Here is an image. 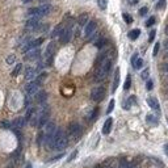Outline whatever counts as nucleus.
I'll list each match as a JSON object with an SVG mask.
<instances>
[{"label":"nucleus","mask_w":168,"mask_h":168,"mask_svg":"<svg viewBox=\"0 0 168 168\" xmlns=\"http://www.w3.org/2000/svg\"><path fill=\"white\" fill-rule=\"evenodd\" d=\"M112 67V59L107 54H100L97 59V67L95 72V82H103Z\"/></svg>","instance_id":"nucleus-1"},{"label":"nucleus","mask_w":168,"mask_h":168,"mask_svg":"<svg viewBox=\"0 0 168 168\" xmlns=\"http://www.w3.org/2000/svg\"><path fill=\"white\" fill-rule=\"evenodd\" d=\"M67 144H68V135L62 129H57L54 138L51 141L50 150H58V151H60V150H64L67 147Z\"/></svg>","instance_id":"nucleus-2"},{"label":"nucleus","mask_w":168,"mask_h":168,"mask_svg":"<svg viewBox=\"0 0 168 168\" xmlns=\"http://www.w3.org/2000/svg\"><path fill=\"white\" fill-rule=\"evenodd\" d=\"M51 9H53V7L50 4H43V5H39L36 8H30L28 13H26V16H28V19H30V17H38V19H41L43 16H47L51 12Z\"/></svg>","instance_id":"nucleus-3"},{"label":"nucleus","mask_w":168,"mask_h":168,"mask_svg":"<svg viewBox=\"0 0 168 168\" xmlns=\"http://www.w3.org/2000/svg\"><path fill=\"white\" fill-rule=\"evenodd\" d=\"M82 134H83V129L78 122L70 123V126H68V137L70 138L74 139V141H78V139H80Z\"/></svg>","instance_id":"nucleus-4"},{"label":"nucleus","mask_w":168,"mask_h":168,"mask_svg":"<svg viewBox=\"0 0 168 168\" xmlns=\"http://www.w3.org/2000/svg\"><path fill=\"white\" fill-rule=\"evenodd\" d=\"M49 117H50V109H49V107L42 108V110L38 113V123H37V126L38 127H43L49 122Z\"/></svg>","instance_id":"nucleus-5"},{"label":"nucleus","mask_w":168,"mask_h":168,"mask_svg":"<svg viewBox=\"0 0 168 168\" xmlns=\"http://www.w3.org/2000/svg\"><path fill=\"white\" fill-rule=\"evenodd\" d=\"M71 38H72V25H67L62 30V33L59 36V41H60V43L64 45V43H68L71 41Z\"/></svg>","instance_id":"nucleus-6"},{"label":"nucleus","mask_w":168,"mask_h":168,"mask_svg":"<svg viewBox=\"0 0 168 168\" xmlns=\"http://www.w3.org/2000/svg\"><path fill=\"white\" fill-rule=\"evenodd\" d=\"M43 42V38H36V39H32V41L26 42L23 45V47H21V51L23 53H28L29 50H33V49H37L39 47V45Z\"/></svg>","instance_id":"nucleus-7"},{"label":"nucleus","mask_w":168,"mask_h":168,"mask_svg":"<svg viewBox=\"0 0 168 168\" xmlns=\"http://www.w3.org/2000/svg\"><path fill=\"white\" fill-rule=\"evenodd\" d=\"M105 97V88L104 87H96L92 89L91 92V99L96 101V103H99Z\"/></svg>","instance_id":"nucleus-8"},{"label":"nucleus","mask_w":168,"mask_h":168,"mask_svg":"<svg viewBox=\"0 0 168 168\" xmlns=\"http://www.w3.org/2000/svg\"><path fill=\"white\" fill-rule=\"evenodd\" d=\"M54 53H55V43L54 42H50L47 45V47H46V51H45V64H47V66L51 64Z\"/></svg>","instance_id":"nucleus-9"},{"label":"nucleus","mask_w":168,"mask_h":168,"mask_svg":"<svg viewBox=\"0 0 168 168\" xmlns=\"http://www.w3.org/2000/svg\"><path fill=\"white\" fill-rule=\"evenodd\" d=\"M39 86H41V84L39 83H37L36 80H32L30 82L28 86L25 87V91H26V95H28L29 97L30 96H34L38 92V89H39Z\"/></svg>","instance_id":"nucleus-10"},{"label":"nucleus","mask_w":168,"mask_h":168,"mask_svg":"<svg viewBox=\"0 0 168 168\" xmlns=\"http://www.w3.org/2000/svg\"><path fill=\"white\" fill-rule=\"evenodd\" d=\"M39 26H41V23H39L38 17H30L25 24V28L28 30H38Z\"/></svg>","instance_id":"nucleus-11"},{"label":"nucleus","mask_w":168,"mask_h":168,"mask_svg":"<svg viewBox=\"0 0 168 168\" xmlns=\"http://www.w3.org/2000/svg\"><path fill=\"white\" fill-rule=\"evenodd\" d=\"M96 28H97V25H96L95 21H88L87 25L84 26V37L89 38L92 34L96 32Z\"/></svg>","instance_id":"nucleus-12"},{"label":"nucleus","mask_w":168,"mask_h":168,"mask_svg":"<svg viewBox=\"0 0 168 168\" xmlns=\"http://www.w3.org/2000/svg\"><path fill=\"white\" fill-rule=\"evenodd\" d=\"M39 55H41V50L39 47L37 49H33V50H29L28 53H25V60H34V59H38Z\"/></svg>","instance_id":"nucleus-13"},{"label":"nucleus","mask_w":168,"mask_h":168,"mask_svg":"<svg viewBox=\"0 0 168 168\" xmlns=\"http://www.w3.org/2000/svg\"><path fill=\"white\" fill-rule=\"evenodd\" d=\"M88 23V15H82L80 17H79L78 20V28H76V32H75V36H79V32H80V29L84 28V26L87 25Z\"/></svg>","instance_id":"nucleus-14"},{"label":"nucleus","mask_w":168,"mask_h":168,"mask_svg":"<svg viewBox=\"0 0 168 168\" xmlns=\"http://www.w3.org/2000/svg\"><path fill=\"white\" fill-rule=\"evenodd\" d=\"M25 123H26V121L24 117H17L16 120L11 123V127H12V130H19L21 127H24Z\"/></svg>","instance_id":"nucleus-15"},{"label":"nucleus","mask_w":168,"mask_h":168,"mask_svg":"<svg viewBox=\"0 0 168 168\" xmlns=\"http://www.w3.org/2000/svg\"><path fill=\"white\" fill-rule=\"evenodd\" d=\"M37 68H33V67H28L25 70V79L26 80H34L37 78Z\"/></svg>","instance_id":"nucleus-16"},{"label":"nucleus","mask_w":168,"mask_h":168,"mask_svg":"<svg viewBox=\"0 0 168 168\" xmlns=\"http://www.w3.org/2000/svg\"><path fill=\"white\" fill-rule=\"evenodd\" d=\"M147 104H148V107L154 109V110H160V105H159V101L155 99V97H148L147 99Z\"/></svg>","instance_id":"nucleus-17"},{"label":"nucleus","mask_w":168,"mask_h":168,"mask_svg":"<svg viewBox=\"0 0 168 168\" xmlns=\"http://www.w3.org/2000/svg\"><path fill=\"white\" fill-rule=\"evenodd\" d=\"M131 63H133V67H134L135 70H139L143 66V60L141 58H138V55L137 54H134L133 55V58H131Z\"/></svg>","instance_id":"nucleus-18"},{"label":"nucleus","mask_w":168,"mask_h":168,"mask_svg":"<svg viewBox=\"0 0 168 168\" xmlns=\"http://www.w3.org/2000/svg\"><path fill=\"white\" fill-rule=\"evenodd\" d=\"M112 125H113V120L109 117L108 120L104 122V126H103V134H105V135L109 134L110 130H112Z\"/></svg>","instance_id":"nucleus-19"},{"label":"nucleus","mask_w":168,"mask_h":168,"mask_svg":"<svg viewBox=\"0 0 168 168\" xmlns=\"http://www.w3.org/2000/svg\"><path fill=\"white\" fill-rule=\"evenodd\" d=\"M34 96H36V101H37L38 104H43V103L46 101L47 93H46L45 91H41V92H37V93L34 95Z\"/></svg>","instance_id":"nucleus-20"},{"label":"nucleus","mask_w":168,"mask_h":168,"mask_svg":"<svg viewBox=\"0 0 168 168\" xmlns=\"http://www.w3.org/2000/svg\"><path fill=\"white\" fill-rule=\"evenodd\" d=\"M118 84H120V68L116 70V74H114V80H113V92H116Z\"/></svg>","instance_id":"nucleus-21"},{"label":"nucleus","mask_w":168,"mask_h":168,"mask_svg":"<svg viewBox=\"0 0 168 168\" xmlns=\"http://www.w3.org/2000/svg\"><path fill=\"white\" fill-rule=\"evenodd\" d=\"M62 30H63V24L57 25V26H55V29L53 30V33H51V38H57V37H59V36H60V33H62Z\"/></svg>","instance_id":"nucleus-22"},{"label":"nucleus","mask_w":168,"mask_h":168,"mask_svg":"<svg viewBox=\"0 0 168 168\" xmlns=\"http://www.w3.org/2000/svg\"><path fill=\"white\" fill-rule=\"evenodd\" d=\"M95 46L97 47V49H103L104 47V45L107 43V39H105L104 37H99V38H96L95 39Z\"/></svg>","instance_id":"nucleus-23"},{"label":"nucleus","mask_w":168,"mask_h":168,"mask_svg":"<svg viewBox=\"0 0 168 168\" xmlns=\"http://www.w3.org/2000/svg\"><path fill=\"white\" fill-rule=\"evenodd\" d=\"M139 34H141V30L139 29H133V30H130V32H129V38L134 41V39H137V38L139 37Z\"/></svg>","instance_id":"nucleus-24"},{"label":"nucleus","mask_w":168,"mask_h":168,"mask_svg":"<svg viewBox=\"0 0 168 168\" xmlns=\"http://www.w3.org/2000/svg\"><path fill=\"white\" fill-rule=\"evenodd\" d=\"M21 70H23V64H21V63H17V64L15 66V68H13V71L11 72V75H12L13 78H15V76H17V75L20 74Z\"/></svg>","instance_id":"nucleus-25"},{"label":"nucleus","mask_w":168,"mask_h":168,"mask_svg":"<svg viewBox=\"0 0 168 168\" xmlns=\"http://www.w3.org/2000/svg\"><path fill=\"white\" fill-rule=\"evenodd\" d=\"M34 110H36V109H34L33 107H30V108H28V110H26V114H25V121L26 122H29V120H30V117H32L33 116V113H34Z\"/></svg>","instance_id":"nucleus-26"},{"label":"nucleus","mask_w":168,"mask_h":168,"mask_svg":"<svg viewBox=\"0 0 168 168\" xmlns=\"http://www.w3.org/2000/svg\"><path fill=\"white\" fill-rule=\"evenodd\" d=\"M130 86H131V76H130V75H127L126 80H125V84H123V89L127 91L130 88Z\"/></svg>","instance_id":"nucleus-27"},{"label":"nucleus","mask_w":168,"mask_h":168,"mask_svg":"<svg viewBox=\"0 0 168 168\" xmlns=\"http://www.w3.org/2000/svg\"><path fill=\"white\" fill-rule=\"evenodd\" d=\"M122 17H123V20H125V23H127V24H131V23H133L131 16H130V15H127V13H123Z\"/></svg>","instance_id":"nucleus-28"},{"label":"nucleus","mask_w":168,"mask_h":168,"mask_svg":"<svg viewBox=\"0 0 168 168\" xmlns=\"http://www.w3.org/2000/svg\"><path fill=\"white\" fill-rule=\"evenodd\" d=\"M97 4H99L100 9H105L107 8V0H97Z\"/></svg>","instance_id":"nucleus-29"},{"label":"nucleus","mask_w":168,"mask_h":168,"mask_svg":"<svg viewBox=\"0 0 168 168\" xmlns=\"http://www.w3.org/2000/svg\"><path fill=\"white\" fill-rule=\"evenodd\" d=\"M130 167H131V164L129 162H126V160H122L120 163V166H118V168H130Z\"/></svg>","instance_id":"nucleus-30"},{"label":"nucleus","mask_w":168,"mask_h":168,"mask_svg":"<svg viewBox=\"0 0 168 168\" xmlns=\"http://www.w3.org/2000/svg\"><path fill=\"white\" fill-rule=\"evenodd\" d=\"M16 62V57L15 55H8V58H7V63L8 64H13Z\"/></svg>","instance_id":"nucleus-31"},{"label":"nucleus","mask_w":168,"mask_h":168,"mask_svg":"<svg viewBox=\"0 0 168 168\" xmlns=\"http://www.w3.org/2000/svg\"><path fill=\"white\" fill-rule=\"evenodd\" d=\"M113 109H114V100H110L109 107H108V109H107V113H112Z\"/></svg>","instance_id":"nucleus-32"},{"label":"nucleus","mask_w":168,"mask_h":168,"mask_svg":"<svg viewBox=\"0 0 168 168\" xmlns=\"http://www.w3.org/2000/svg\"><path fill=\"white\" fill-rule=\"evenodd\" d=\"M0 127H4V129H9L11 127V123L8 121H2V123H0Z\"/></svg>","instance_id":"nucleus-33"},{"label":"nucleus","mask_w":168,"mask_h":168,"mask_svg":"<svg viewBox=\"0 0 168 168\" xmlns=\"http://www.w3.org/2000/svg\"><path fill=\"white\" fill-rule=\"evenodd\" d=\"M154 24H155V17H150L147 23H146V26H152Z\"/></svg>","instance_id":"nucleus-34"},{"label":"nucleus","mask_w":168,"mask_h":168,"mask_svg":"<svg viewBox=\"0 0 168 168\" xmlns=\"http://www.w3.org/2000/svg\"><path fill=\"white\" fill-rule=\"evenodd\" d=\"M164 5H166V0H159L158 4H156V8L162 9V8H164Z\"/></svg>","instance_id":"nucleus-35"},{"label":"nucleus","mask_w":168,"mask_h":168,"mask_svg":"<svg viewBox=\"0 0 168 168\" xmlns=\"http://www.w3.org/2000/svg\"><path fill=\"white\" fill-rule=\"evenodd\" d=\"M146 120H147V122H152V123L156 122V118L154 117V116H151V114H148V116L146 117Z\"/></svg>","instance_id":"nucleus-36"},{"label":"nucleus","mask_w":168,"mask_h":168,"mask_svg":"<svg viewBox=\"0 0 168 168\" xmlns=\"http://www.w3.org/2000/svg\"><path fill=\"white\" fill-rule=\"evenodd\" d=\"M159 47H160V45H159V43H155V46H154V51H152V55H154V57H156V55H158Z\"/></svg>","instance_id":"nucleus-37"},{"label":"nucleus","mask_w":168,"mask_h":168,"mask_svg":"<svg viewBox=\"0 0 168 168\" xmlns=\"http://www.w3.org/2000/svg\"><path fill=\"white\" fill-rule=\"evenodd\" d=\"M147 11H148V8H147V7L141 8V9H139V15H141V16H144L146 13H147Z\"/></svg>","instance_id":"nucleus-38"},{"label":"nucleus","mask_w":168,"mask_h":168,"mask_svg":"<svg viewBox=\"0 0 168 168\" xmlns=\"http://www.w3.org/2000/svg\"><path fill=\"white\" fill-rule=\"evenodd\" d=\"M155 34H156L155 30H151V33H150V37H148V41H150V42L154 41V38H155Z\"/></svg>","instance_id":"nucleus-39"},{"label":"nucleus","mask_w":168,"mask_h":168,"mask_svg":"<svg viewBox=\"0 0 168 168\" xmlns=\"http://www.w3.org/2000/svg\"><path fill=\"white\" fill-rule=\"evenodd\" d=\"M78 155V151H74L72 154H71V155H70L68 156V159H67V162H72L74 160V159H75V156H76Z\"/></svg>","instance_id":"nucleus-40"},{"label":"nucleus","mask_w":168,"mask_h":168,"mask_svg":"<svg viewBox=\"0 0 168 168\" xmlns=\"http://www.w3.org/2000/svg\"><path fill=\"white\" fill-rule=\"evenodd\" d=\"M148 74H150V71H148V68H147V70H144V71L142 72V75H141V76H142V79H144V80H146V79L148 78Z\"/></svg>","instance_id":"nucleus-41"},{"label":"nucleus","mask_w":168,"mask_h":168,"mask_svg":"<svg viewBox=\"0 0 168 168\" xmlns=\"http://www.w3.org/2000/svg\"><path fill=\"white\" fill-rule=\"evenodd\" d=\"M152 86H154L152 82H151V80H147V84H146V88H147L148 91H151V89H152Z\"/></svg>","instance_id":"nucleus-42"},{"label":"nucleus","mask_w":168,"mask_h":168,"mask_svg":"<svg viewBox=\"0 0 168 168\" xmlns=\"http://www.w3.org/2000/svg\"><path fill=\"white\" fill-rule=\"evenodd\" d=\"M97 113H99V109H95V110H93V113H92V116H91V121L96 120V116H97Z\"/></svg>","instance_id":"nucleus-43"},{"label":"nucleus","mask_w":168,"mask_h":168,"mask_svg":"<svg viewBox=\"0 0 168 168\" xmlns=\"http://www.w3.org/2000/svg\"><path fill=\"white\" fill-rule=\"evenodd\" d=\"M162 70H163V72H167L168 74V63L162 64Z\"/></svg>","instance_id":"nucleus-44"},{"label":"nucleus","mask_w":168,"mask_h":168,"mask_svg":"<svg viewBox=\"0 0 168 168\" xmlns=\"http://www.w3.org/2000/svg\"><path fill=\"white\" fill-rule=\"evenodd\" d=\"M95 168H107V166H105V164H97Z\"/></svg>","instance_id":"nucleus-45"},{"label":"nucleus","mask_w":168,"mask_h":168,"mask_svg":"<svg viewBox=\"0 0 168 168\" xmlns=\"http://www.w3.org/2000/svg\"><path fill=\"white\" fill-rule=\"evenodd\" d=\"M164 151H166V154H167V156H168V143L164 146Z\"/></svg>","instance_id":"nucleus-46"},{"label":"nucleus","mask_w":168,"mask_h":168,"mask_svg":"<svg viewBox=\"0 0 168 168\" xmlns=\"http://www.w3.org/2000/svg\"><path fill=\"white\" fill-rule=\"evenodd\" d=\"M129 2H130L131 4H137V3H138V0H129Z\"/></svg>","instance_id":"nucleus-47"},{"label":"nucleus","mask_w":168,"mask_h":168,"mask_svg":"<svg viewBox=\"0 0 168 168\" xmlns=\"http://www.w3.org/2000/svg\"><path fill=\"white\" fill-rule=\"evenodd\" d=\"M166 50H167V54H168V41H166Z\"/></svg>","instance_id":"nucleus-48"},{"label":"nucleus","mask_w":168,"mask_h":168,"mask_svg":"<svg viewBox=\"0 0 168 168\" xmlns=\"http://www.w3.org/2000/svg\"><path fill=\"white\" fill-rule=\"evenodd\" d=\"M25 168H32V164H26V167Z\"/></svg>","instance_id":"nucleus-49"},{"label":"nucleus","mask_w":168,"mask_h":168,"mask_svg":"<svg viewBox=\"0 0 168 168\" xmlns=\"http://www.w3.org/2000/svg\"><path fill=\"white\" fill-rule=\"evenodd\" d=\"M166 34H167V36H168V26H167V28H166Z\"/></svg>","instance_id":"nucleus-50"},{"label":"nucleus","mask_w":168,"mask_h":168,"mask_svg":"<svg viewBox=\"0 0 168 168\" xmlns=\"http://www.w3.org/2000/svg\"><path fill=\"white\" fill-rule=\"evenodd\" d=\"M28 2H30V0H24V3H28Z\"/></svg>","instance_id":"nucleus-51"},{"label":"nucleus","mask_w":168,"mask_h":168,"mask_svg":"<svg viewBox=\"0 0 168 168\" xmlns=\"http://www.w3.org/2000/svg\"><path fill=\"white\" fill-rule=\"evenodd\" d=\"M130 168H138V167H135V166H131Z\"/></svg>","instance_id":"nucleus-52"},{"label":"nucleus","mask_w":168,"mask_h":168,"mask_svg":"<svg viewBox=\"0 0 168 168\" xmlns=\"http://www.w3.org/2000/svg\"><path fill=\"white\" fill-rule=\"evenodd\" d=\"M167 95H168V91H167Z\"/></svg>","instance_id":"nucleus-53"},{"label":"nucleus","mask_w":168,"mask_h":168,"mask_svg":"<svg viewBox=\"0 0 168 168\" xmlns=\"http://www.w3.org/2000/svg\"><path fill=\"white\" fill-rule=\"evenodd\" d=\"M167 121H168V120H167Z\"/></svg>","instance_id":"nucleus-54"}]
</instances>
